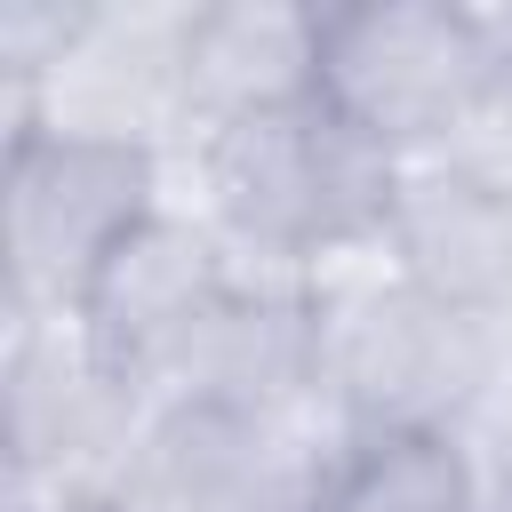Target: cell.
Returning a JSON list of instances; mask_svg holds the SVG:
<instances>
[{"mask_svg":"<svg viewBox=\"0 0 512 512\" xmlns=\"http://www.w3.org/2000/svg\"><path fill=\"white\" fill-rule=\"evenodd\" d=\"M200 168H208V200L224 232L288 264L376 248L392 184H400V160L368 144L352 120H336L320 96L216 120L200 144Z\"/></svg>","mask_w":512,"mask_h":512,"instance_id":"obj_1","label":"cell"},{"mask_svg":"<svg viewBox=\"0 0 512 512\" xmlns=\"http://www.w3.org/2000/svg\"><path fill=\"white\" fill-rule=\"evenodd\" d=\"M312 96L392 160L448 144L504 104V24L456 0H352L320 8Z\"/></svg>","mask_w":512,"mask_h":512,"instance_id":"obj_2","label":"cell"},{"mask_svg":"<svg viewBox=\"0 0 512 512\" xmlns=\"http://www.w3.org/2000/svg\"><path fill=\"white\" fill-rule=\"evenodd\" d=\"M8 272L24 304L72 312L96 264L160 216V160L144 136L16 112L8 128Z\"/></svg>","mask_w":512,"mask_h":512,"instance_id":"obj_3","label":"cell"},{"mask_svg":"<svg viewBox=\"0 0 512 512\" xmlns=\"http://www.w3.org/2000/svg\"><path fill=\"white\" fill-rule=\"evenodd\" d=\"M312 336H320V384L344 400L352 432L376 424L464 432L456 416L480 408L496 384V328L432 304L392 264L312 296Z\"/></svg>","mask_w":512,"mask_h":512,"instance_id":"obj_4","label":"cell"},{"mask_svg":"<svg viewBox=\"0 0 512 512\" xmlns=\"http://www.w3.org/2000/svg\"><path fill=\"white\" fill-rule=\"evenodd\" d=\"M232 288L240 280L224 272L216 240L160 208L96 264V280L80 288V304L64 320H72L80 360L112 392H128V384H152V376H184L192 352L208 344L216 312L232 304Z\"/></svg>","mask_w":512,"mask_h":512,"instance_id":"obj_5","label":"cell"},{"mask_svg":"<svg viewBox=\"0 0 512 512\" xmlns=\"http://www.w3.org/2000/svg\"><path fill=\"white\" fill-rule=\"evenodd\" d=\"M376 256L464 320L512 312V176L488 160H400Z\"/></svg>","mask_w":512,"mask_h":512,"instance_id":"obj_6","label":"cell"},{"mask_svg":"<svg viewBox=\"0 0 512 512\" xmlns=\"http://www.w3.org/2000/svg\"><path fill=\"white\" fill-rule=\"evenodd\" d=\"M120 496L136 512H280V416L216 392H176L136 440Z\"/></svg>","mask_w":512,"mask_h":512,"instance_id":"obj_7","label":"cell"},{"mask_svg":"<svg viewBox=\"0 0 512 512\" xmlns=\"http://www.w3.org/2000/svg\"><path fill=\"white\" fill-rule=\"evenodd\" d=\"M312 48H320V8H288V0L192 8L168 32V88L216 128L312 96Z\"/></svg>","mask_w":512,"mask_h":512,"instance_id":"obj_8","label":"cell"},{"mask_svg":"<svg viewBox=\"0 0 512 512\" xmlns=\"http://www.w3.org/2000/svg\"><path fill=\"white\" fill-rule=\"evenodd\" d=\"M304 512H488V472L464 432L376 424L344 432V448L312 472Z\"/></svg>","mask_w":512,"mask_h":512,"instance_id":"obj_9","label":"cell"},{"mask_svg":"<svg viewBox=\"0 0 512 512\" xmlns=\"http://www.w3.org/2000/svg\"><path fill=\"white\" fill-rule=\"evenodd\" d=\"M40 512H136V504L112 488H56V504H40Z\"/></svg>","mask_w":512,"mask_h":512,"instance_id":"obj_10","label":"cell"},{"mask_svg":"<svg viewBox=\"0 0 512 512\" xmlns=\"http://www.w3.org/2000/svg\"><path fill=\"white\" fill-rule=\"evenodd\" d=\"M504 112H512V32H504Z\"/></svg>","mask_w":512,"mask_h":512,"instance_id":"obj_11","label":"cell"}]
</instances>
